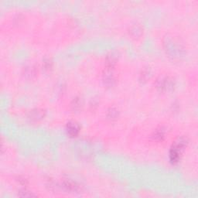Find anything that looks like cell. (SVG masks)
<instances>
[{
	"instance_id": "6da1fadb",
	"label": "cell",
	"mask_w": 198,
	"mask_h": 198,
	"mask_svg": "<svg viewBox=\"0 0 198 198\" xmlns=\"http://www.w3.org/2000/svg\"><path fill=\"white\" fill-rule=\"evenodd\" d=\"M78 130H79V129H78V126L74 123L70 124L68 127V132H69L70 135H71L72 136H74L78 134Z\"/></svg>"
}]
</instances>
